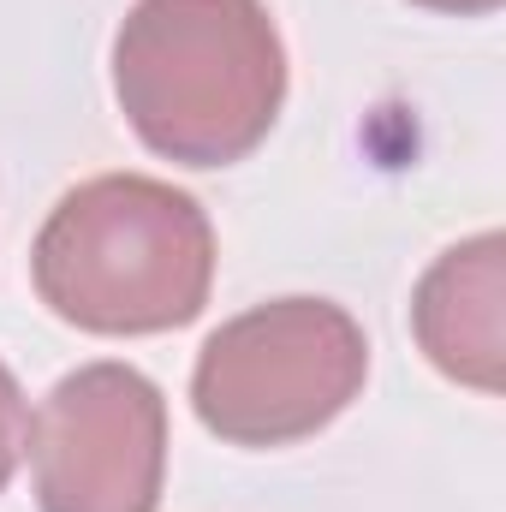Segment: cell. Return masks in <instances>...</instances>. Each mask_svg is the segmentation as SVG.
Segmentation results:
<instances>
[{"mask_svg": "<svg viewBox=\"0 0 506 512\" xmlns=\"http://www.w3.org/2000/svg\"><path fill=\"white\" fill-rule=\"evenodd\" d=\"M131 131L179 167L245 161L286 102V42L262 0H137L114 36Z\"/></svg>", "mask_w": 506, "mask_h": 512, "instance_id": "obj_1", "label": "cell"}, {"mask_svg": "<svg viewBox=\"0 0 506 512\" xmlns=\"http://www.w3.org/2000/svg\"><path fill=\"white\" fill-rule=\"evenodd\" d=\"M30 280L84 334H167L203 316L215 286V227L191 191L149 173H102L42 221Z\"/></svg>", "mask_w": 506, "mask_h": 512, "instance_id": "obj_2", "label": "cell"}, {"mask_svg": "<svg viewBox=\"0 0 506 512\" xmlns=\"http://www.w3.org/2000/svg\"><path fill=\"white\" fill-rule=\"evenodd\" d=\"M370 376V340L328 298H274L221 322L191 376V405L233 447H286L328 429Z\"/></svg>", "mask_w": 506, "mask_h": 512, "instance_id": "obj_3", "label": "cell"}, {"mask_svg": "<svg viewBox=\"0 0 506 512\" xmlns=\"http://www.w3.org/2000/svg\"><path fill=\"white\" fill-rule=\"evenodd\" d=\"M42 512H155L167 483V399L131 364L60 376L30 417Z\"/></svg>", "mask_w": 506, "mask_h": 512, "instance_id": "obj_4", "label": "cell"}, {"mask_svg": "<svg viewBox=\"0 0 506 512\" xmlns=\"http://www.w3.org/2000/svg\"><path fill=\"white\" fill-rule=\"evenodd\" d=\"M411 334L423 358L459 387L501 393L506 382V239L477 233L417 280Z\"/></svg>", "mask_w": 506, "mask_h": 512, "instance_id": "obj_5", "label": "cell"}, {"mask_svg": "<svg viewBox=\"0 0 506 512\" xmlns=\"http://www.w3.org/2000/svg\"><path fill=\"white\" fill-rule=\"evenodd\" d=\"M24 435H30L24 393H18V376L0 364V489L12 483V471H18V459H24Z\"/></svg>", "mask_w": 506, "mask_h": 512, "instance_id": "obj_6", "label": "cell"}, {"mask_svg": "<svg viewBox=\"0 0 506 512\" xmlns=\"http://www.w3.org/2000/svg\"><path fill=\"white\" fill-rule=\"evenodd\" d=\"M411 6H429V12H459V18H489V12H501V0H411Z\"/></svg>", "mask_w": 506, "mask_h": 512, "instance_id": "obj_7", "label": "cell"}]
</instances>
